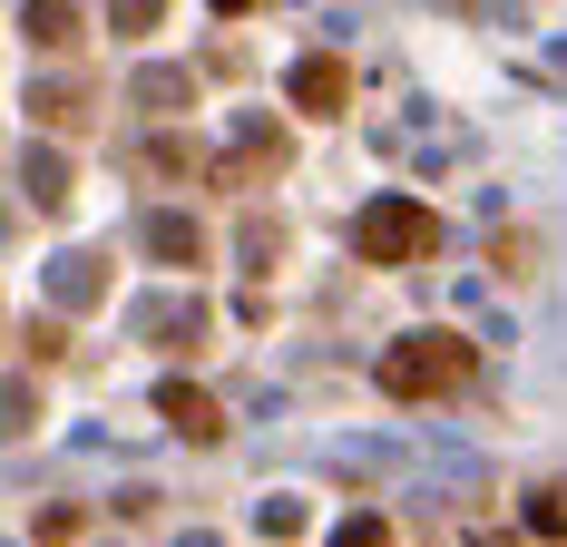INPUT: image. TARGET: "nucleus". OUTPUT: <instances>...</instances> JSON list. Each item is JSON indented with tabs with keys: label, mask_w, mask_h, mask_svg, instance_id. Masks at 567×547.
Returning <instances> with one entry per match:
<instances>
[{
	"label": "nucleus",
	"mask_w": 567,
	"mask_h": 547,
	"mask_svg": "<svg viewBox=\"0 0 567 547\" xmlns=\"http://www.w3.org/2000/svg\"><path fill=\"white\" fill-rule=\"evenodd\" d=\"M157 411H167L186 440H226V411H216V401H206L196 382H157Z\"/></svg>",
	"instance_id": "obj_5"
},
{
	"label": "nucleus",
	"mask_w": 567,
	"mask_h": 547,
	"mask_svg": "<svg viewBox=\"0 0 567 547\" xmlns=\"http://www.w3.org/2000/svg\"><path fill=\"white\" fill-rule=\"evenodd\" d=\"M20 30H30L40 50H69V40H79V0H20Z\"/></svg>",
	"instance_id": "obj_7"
},
{
	"label": "nucleus",
	"mask_w": 567,
	"mask_h": 547,
	"mask_svg": "<svg viewBox=\"0 0 567 547\" xmlns=\"http://www.w3.org/2000/svg\"><path fill=\"white\" fill-rule=\"evenodd\" d=\"M69 109H89V89H79V79H50V89H40V117H50V127H79Z\"/></svg>",
	"instance_id": "obj_11"
},
{
	"label": "nucleus",
	"mask_w": 567,
	"mask_h": 547,
	"mask_svg": "<svg viewBox=\"0 0 567 547\" xmlns=\"http://www.w3.org/2000/svg\"><path fill=\"white\" fill-rule=\"evenodd\" d=\"M99 283H109L99 255H59V265H50V293H59V303H99Z\"/></svg>",
	"instance_id": "obj_8"
},
{
	"label": "nucleus",
	"mask_w": 567,
	"mask_h": 547,
	"mask_svg": "<svg viewBox=\"0 0 567 547\" xmlns=\"http://www.w3.org/2000/svg\"><path fill=\"white\" fill-rule=\"evenodd\" d=\"M480 372V352L460 342V332H401L392 352H382V391L392 401H441V391H460Z\"/></svg>",
	"instance_id": "obj_1"
},
{
	"label": "nucleus",
	"mask_w": 567,
	"mask_h": 547,
	"mask_svg": "<svg viewBox=\"0 0 567 547\" xmlns=\"http://www.w3.org/2000/svg\"><path fill=\"white\" fill-rule=\"evenodd\" d=\"M147 255H157V265H186V274H196V265H206V225L176 216V206H167V216H147Z\"/></svg>",
	"instance_id": "obj_4"
},
{
	"label": "nucleus",
	"mask_w": 567,
	"mask_h": 547,
	"mask_svg": "<svg viewBox=\"0 0 567 547\" xmlns=\"http://www.w3.org/2000/svg\"><path fill=\"white\" fill-rule=\"evenodd\" d=\"M528 538H567V489H538V498H528Z\"/></svg>",
	"instance_id": "obj_12"
},
{
	"label": "nucleus",
	"mask_w": 567,
	"mask_h": 547,
	"mask_svg": "<svg viewBox=\"0 0 567 547\" xmlns=\"http://www.w3.org/2000/svg\"><path fill=\"white\" fill-rule=\"evenodd\" d=\"M20 421H40V391H30V382H0V440H20Z\"/></svg>",
	"instance_id": "obj_10"
},
{
	"label": "nucleus",
	"mask_w": 567,
	"mask_h": 547,
	"mask_svg": "<svg viewBox=\"0 0 567 547\" xmlns=\"http://www.w3.org/2000/svg\"><path fill=\"white\" fill-rule=\"evenodd\" d=\"M127 99H137V109H186V99H196V79H186V69H137V79H127Z\"/></svg>",
	"instance_id": "obj_9"
},
{
	"label": "nucleus",
	"mask_w": 567,
	"mask_h": 547,
	"mask_svg": "<svg viewBox=\"0 0 567 547\" xmlns=\"http://www.w3.org/2000/svg\"><path fill=\"white\" fill-rule=\"evenodd\" d=\"M157 10H167V0H109V30L137 40V30H157Z\"/></svg>",
	"instance_id": "obj_13"
},
{
	"label": "nucleus",
	"mask_w": 567,
	"mask_h": 547,
	"mask_svg": "<svg viewBox=\"0 0 567 547\" xmlns=\"http://www.w3.org/2000/svg\"><path fill=\"white\" fill-rule=\"evenodd\" d=\"M441 245V216L421 206V196H372L362 216H352V255L362 265H421Z\"/></svg>",
	"instance_id": "obj_2"
},
{
	"label": "nucleus",
	"mask_w": 567,
	"mask_h": 547,
	"mask_svg": "<svg viewBox=\"0 0 567 547\" xmlns=\"http://www.w3.org/2000/svg\"><path fill=\"white\" fill-rule=\"evenodd\" d=\"M216 10H245V0H216Z\"/></svg>",
	"instance_id": "obj_14"
},
{
	"label": "nucleus",
	"mask_w": 567,
	"mask_h": 547,
	"mask_svg": "<svg viewBox=\"0 0 567 547\" xmlns=\"http://www.w3.org/2000/svg\"><path fill=\"white\" fill-rule=\"evenodd\" d=\"M284 89H293V109H303V117H342V99H352V69H342L333 50H313V59H293V79H284Z\"/></svg>",
	"instance_id": "obj_3"
},
{
	"label": "nucleus",
	"mask_w": 567,
	"mask_h": 547,
	"mask_svg": "<svg viewBox=\"0 0 567 547\" xmlns=\"http://www.w3.org/2000/svg\"><path fill=\"white\" fill-rule=\"evenodd\" d=\"M20 186H30V206H69V157H59V147H30V157H20Z\"/></svg>",
	"instance_id": "obj_6"
}]
</instances>
